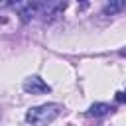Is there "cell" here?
I'll return each mask as SVG.
<instances>
[{
  "instance_id": "cell-3",
  "label": "cell",
  "mask_w": 126,
  "mask_h": 126,
  "mask_svg": "<svg viewBox=\"0 0 126 126\" xmlns=\"http://www.w3.org/2000/svg\"><path fill=\"white\" fill-rule=\"evenodd\" d=\"M110 112V106L108 104H104V102H94V104H91V108H89V116H104V114H108Z\"/></svg>"
},
{
  "instance_id": "cell-1",
  "label": "cell",
  "mask_w": 126,
  "mask_h": 126,
  "mask_svg": "<svg viewBox=\"0 0 126 126\" xmlns=\"http://www.w3.org/2000/svg\"><path fill=\"white\" fill-rule=\"evenodd\" d=\"M61 110L63 106L59 102H45L41 106L30 108L26 112V122H30L32 126H47L61 114Z\"/></svg>"
},
{
  "instance_id": "cell-7",
  "label": "cell",
  "mask_w": 126,
  "mask_h": 126,
  "mask_svg": "<svg viewBox=\"0 0 126 126\" xmlns=\"http://www.w3.org/2000/svg\"><path fill=\"white\" fill-rule=\"evenodd\" d=\"M0 118H2V110H0Z\"/></svg>"
},
{
  "instance_id": "cell-4",
  "label": "cell",
  "mask_w": 126,
  "mask_h": 126,
  "mask_svg": "<svg viewBox=\"0 0 126 126\" xmlns=\"http://www.w3.org/2000/svg\"><path fill=\"white\" fill-rule=\"evenodd\" d=\"M122 8H124V2H110V4L106 6V10H104V12H106V14H108V12H110V14H114V12L122 10Z\"/></svg>"
},
{
  "instance_id": "cell-6",
  "label": "cell",
  "mask_w": 126,
  "mask_h": 126,
  "mask_svg": "<svg viewBox=\"0 0 126 126\" xmlns=\"http://www.w3.org/2000/svg\"><path fill=\"white\" fill-rule=\"evenodd\" d=\"M120 55H122V57H126V49H120Z\"/></svg>"
},
{
  "instance_id": "cell-2",
  "label": "cell",
  "mask_w": 126,
  "mask_h": 126,
  "mask_svg": "<svg viewBox=\"0 0 126 126\" xmlns=\"http://www.w3.org/2000/svg\"><path fill=\"white\" fill-rule=\"evenodd\" d=\"M24 91L30 93V94H43V93H49L51 87H49L41 77L32 75V77H28V79L24 81Z\"/></svg>"
},
{
  "instance_id": "cell-5",
  "label": "cell",
  "mask_w": 126,
  "mask_h": 126,
  "mask_svg": "<svg viewBox=\"0 0 126 126\" xmlns=\"http://www.w3.org/2000/svg\"><path fill=\"white\" fill-rule=\"evenodd\" d=\"M116 100H118V102H126V91L116 93Z\"/></svg>"
}]
</instances>
